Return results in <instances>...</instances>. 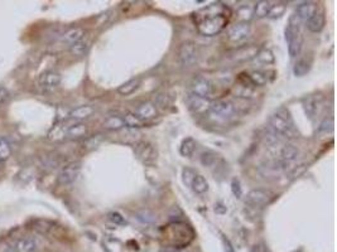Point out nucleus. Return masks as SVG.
Segmentation results:
<instances>
[{"instance_id":"obj_1","label":"nucleus","mask_w":337,"mask_h":252,"mask_svg":"<svg viewBox=\"0 0 337 252\" xmlns=\"http://www.w3.org/2000/svg\"><path fill=\"white\" fill-rule=\"evenodd\" d=\"M230 9L222 3H214L195 13V24L198 33L212 37L221 33L230 20Z\"/></svg>"},{"instance_id":"obj_2","label":"nucleus","mask_w":337,"mask_h":252,"mask_svg":"<svg viewBox=\"0 0 337 252\" xmlns=\"http://www.w3.org/2000/svg\"><path fill=\"white\" fill-rule=\"evenodd\" d=\"M269 126L278 136L293 140L298 137V130L296 127L291 113L285 107H279L269 118Z\"/></svg>"},{"instance_id":"obj_3","label":"nucleus","mask_w":337,"mask_h":252,"mask_svg":"<svg viewBox=\"0 0 337 252\" xmlns=\"http://www.w3.org/2000/svg\"><path fill=\"white\" fill-rule=\"evenodd\" d=\"M252 36V27L248 22H239L234 24L228 32V42L235 47L245 46V42Z\"/></svg>"},{"instance_id":"obj_4","label":"nucleus","mask_w":337,"mask_h":252,"mask_svg":"<svg viewBox=\"0 0 337 252\" xmlns=\"http://www.w3.org/2000/svg\"><path fill=\"white\" fill-rule=\"evenodd\" d=\"M275 194L269 189H253L245 197V202L253 207H263L274 199Z\"/></svg>"},{"instance_id":"obj_5","label":"nucleus","mask_w":337,"mask_h":252,"mask_svg":"<svg viewBox=\"0 0 337 252\" xmlns=\"http://www.w3.org/2000/svg\"><path fill=\"white\" fill-rule=\"evenodd\" d=\"M178 60L182 67H186V68L195 64L197 61V47H196L195 42L187 41L181 44L178 50Z\"/></svg>"},{"instance_id":"obj_6","label":"nucleus","mask_w":337,"mask_h":252,"mask_svg":"<svg viewBox=\"0 0 337 252\" xmlns=\"http://www.w3.org/2000/svg\"><path fill=\"white\" fill-rule=\"evenodd\" d=\"M191 91L192 95H195V96L210 99L212 96V93H214V86L206 77L197 76L192 80Z\"/></svg>"},{"instance_id":"obj_7","label":"nucleus","mask_w":337,"mask_h":252,"mask_svg":"<svg viewBox=\"0 0 337 252\" xmlns=\"http://www.w3.org/2000/svg\"><path fill=\"white\" fill-rule=\"evenodd\" d=\"M303 107L308 118L315 119L316 116L320 115L321 111H322V107H324V97L321 96V95H317V93L304 97Z\"/></svg>"},{"instance_id":"obj_8","label":"nucleus","mask_w":337,"mask_h":252,"mask_svg":"<svg viewBox=\"0 0 337 252\" xmlns=\"http://www.w3.org/2000/svg\"><path fill=\"white\" fill-rule=\"evenodd\" d=\"M80 172H81V164L77 162L70 163L66 164L61 169L60 174H58V183L62 186H69V184L74 183L79 177Z\"/></svg>"},{"instance_id":"obj_9","label":"nucleus","mask_w":337,"mask_h":252,"mask_svg":"<svg viewBox=\"0 0 337 252\" xmlns=\"http://www.w3.org/2000/svg\"><path fill=\"white\" fill-rule=\"evenodd\" d=\"M210 113L219 119H230L235 114V107L230 101H225V100H216L211 102L210 107Z\"/></svg>"},{"instance_id":"obj_10","label":"nucleus","mask_w":337,"mask_h":252,"mask_svg":"<svg viewBox=\"0 0 337 252\" xmlns=\"http://www.w3.org/2000/svg\"><path fill=\"white\" fill-rule=\"evenodd\" d=\"M61 74L55 71H47L38 78V86L44 92H52L60 86Z\"/></svg>"},{"instance_id":"obj_11","label":"nucleus","mask_w":337,"mask_h":252,"mask_svg":"<svg viewBox=\"0 0 337 252\" xmlns=\"http://www.w3.org/2000/svg\"><path fill=\"white\" fill-rule=\"evenodd\" d=\"M211 102L212 101L210 99H203V97L195 96V95H192L187 99L188 109L196 115H205V114L210 113Z\"/></svg>"},{"instance_id":"obj_12","label":"nucleus","mask_w":337,"mask_h":252,"mask_svg":"<svg viewBox=\"0 0 337 252\" xmlns=\"http://www.w3.org/2000/svg\"><path fill=\"white\" fill-rule=\"evenodd\" d=\"M135 153H137L138 158L146 164H153L157 159V151L153 148V145L146 141L137 144L135 146Z\"/></svg>"},{"instance_id":"obj_13","label":"nucleus","mask_w":337,"mask_h":252,"mask_svg":"<svg viewBox=\"0 0 337 252\" xmlns=\"http://www.w3.org/2000/svg\"><path fill=\"white\" fill-rule=\"evenodd\" d=\"M135 115L143 120L144 123L149 120H153L154 118H157L158 115V111H157V107L153 102L151 101H143L135 109Z\"/></svg>"},{"instance_id":"obj_14","label":"nucleus","mask_w":337,"mask_h":252,"mask_svg":"<svg viewBox=\"0 0 337 252\" xmlns=\"http://www.w3.org/2000/svg\"><path fill=\"white\" fill-rule=\"evenodd\" d=\"M259 48L256 46H242L233 53L231 60L234 62H247L256 57Z\"/></svg>"},{"instance_id":"obj_15","label":"nucleus","mask_w":337,"mask_h":252,"mask_svg":"<svg viewBox=\"0 0 337 252\" xmlns=\"http://www.w3.org/2000/svg\"><path fill=\"white\" fill-rule=\"evenodd\" d=\"M317 11L318 8L317 4H316L315 1H304V3L299 4L298 8H297L296 17L298 18L299 20L307 22V20H310Z\"/></svg>"},{"instance_id":"obj_16","label":"nucleus","mask_w":337,"mask_h":252,"mask_svg":"<svg viewBox=\"0 0 337 252\" xmlns=\"http://www.w3.org/2000/svg\"><path fill=\"white\" fill-rule=\"evenodd\" d=\"M298 155H299V150L297 146L292 145V144H285V145L280 149V160H279L280 168L284 169L285 165L294 162V160L298 158Z\"/></svg>"},{"instance_id":"obj_17","label":"nucleus","mask_w":337,"mask_h":252,"mask_svg":"<svg viewBox=\"0 0 337 252\" xmlns=\"http://www.w3.org/2000/svg\"><path fill=\"white\" fill-rule=\"evenodd\" d=\"M88 132L87 126L84 123H74L66 125V132H65V137L67 139H80V137L86 136Z\"/></svg>"},{"instance_id":"obj_18","label":"nucleus","mask_w":337,"mask_h":252,"mask_svg":"<svg viewBox=\"0 0 337 252\" xmlns=\"http://www.w3.org/2000/svg\"><path fill=\"white\" fill-rule=\"evenodd\" d=\"M38 244L32 237H23L14 245V252H37Z\"/></svg>"},{"instance_id":"obj_19","label":"nucleus","mask_w":337,"mask_h":252,"mask_svg":"<svg viewBox=\"0 0 337 252\" xmlns=\"http://www.w3.org/2000/svg\"><path fill=\"white\" fill-rule=\"evenodd\" d=\"M93 114V107L90 105H84V106H79L76 109H74L70 113V119L77 121V123H81L83 120L90 118Z\"/></svg>"},{"instance_id":"obj_20","label":"nucleus","mask_w":337,"mask_h":252,"mask_svg":"<svg viewBox=\"0 0 337 252\" xmlns=\"http://www.w3.org/2000/svg\"><path fill=\"white\" fill-rule=\"evenodd\" d=\"M84 37H85V30H84L83 28L76 27V28H71V29H69L67 32H65V34L62 36V41L65 42V43L72 46V44L81 41Z\"/></svg>"},{"instance_id":"obj_21","label":"nucleus","mask_w":337,"mask_h":252,"mask_svg":"<svg viewBox=\"0 0 337 252\" xmlns=\"http://www.w3.org/2000/svg\"><path fill=\"white\" fill-rule=\"evenodd\" d=\"M324 27H325V15L322 11H317L310 20H307V28L311 32H313V33L321 32V30L324 29Z\"/></svg>"},{"instance_id":"obj_22","label":"nucleus","mask_w":337,"mask_h":252,"mask_svg":"<svg viewBox=\"0 0 337 252\" xmlns=\"http://www.w3.org/2000/svg\"><path fill=\"white\" fill-rule=\"evenodd\" d=\"M102 126L106 130H120L125 126V124H124L123 116L110 115L105 119L104 123H102Z\"/></svg>"},{"instance_id":"obj_23","label":"nucleus","mask_w":337,"mask_h":252,"mask_svg":"<svg viewBox=\"0 0 337 252\" xmlns=\"http://www.w3.org/2000/svg\"><path fill=\"white\" fill-rule=\"evenodd\" d=\"M189 188H192V190L197 193V194H203V193H206L208 190V182L206 181L205 177L197 173L195 178H193V181H192Z\"/></svg>"},{"instance_id":"obj_24","label":"nucleus","mask_w":337,"mask_h":252,"mask_svg":"<svg viewBox=\"0 0 337 252\" xmlns=\"http://www.w3.org/2000/svg\"><path fill=\"white\" fill-rule=\"evenodd\" d=\"M247 76L250 85L256 86V87H261V86H265L268 83V76L264 72L253 71L249 74H247Z\"/></svg>"},{"instance_id":"obj_25","label":"nucleus","mask_w":337,"mask_h":252,"mask_svg":"<svg viewBox=\"0 0 337 252\" xmlns=\"http://www.w3.org/2000/svg\"><path fill=\"white\" fill-rule=\"evenodd\" d=\"M273 3L271 1H266V0H261V1H256L254 5V15L256 18H265L268 17L269 11H270Z\"/></svg>"},{"instance_id":"obj_26","label":"nucleus","mask_w":337,"mask_h":252,"mask_svg":"<svg viewBox=\"0 0 337 252\" xmlns=\"http://www.w3.org/2000/svg\"><path fill=\"white\" fill-rule=\"evenodd\" d=\"M139 86L140 81L138 78H134V80H130L128 82L123 83L121 86H119L118 92L120 93L121 96H129V95H132L133 92H135L139 88Z\"/></svg>"},{"instance_id":"obj_27","label":"nucleus","mask_w":337,"mask_h":252,"mask_svg":"<svg viewBox=\"0 0 337 252\" xmlns=\"http://www.w3.org/2000/svg\"><path fill=\"white\" fill-rule=\"evenodd\" d=\"M88 48H90V42L87 39L83 38L81 41H79L77 43L72 44L71 46V53L76 57H83L87 53Z\"/></svg>"},{"instance_id":"obj_28","label":"nucleus","mask_w":337,"mask_h":252,"mask_svg":"<svg viewBox=\"0 0 337 252\" xmlns=\"http://www.w3.org/2000/svg\"><path fill=\"white\" fill-rule=\"evenodd\" d=\"M256 60L263 64H273L275 62V57L269 48H259L256 53Z\"/></svg>"},{"instance_id":"obj_29","label":"nucleus","mask_w":337,"mask_h":252,"mask_svg":"<svg viewBox=\"0 0 337 252\" xmlns=\"http://www.w3.org/2000/svg\"><path fill=\"white\" fill-rule=\"evenodd\" d=\"M196 150V141L192 137H187L182 141L181 148H179V153L182 156H191Z\"/></svg>"},{"instance_id":"obj_30","label":"nucleus","mask_w":337,"mask_h":252,"mask_svg":"<svg viewBox=\"0 0 337 252\" xmlns=\"http://www.w3.org/2000/svg\"><path fill=\"white\" fill-rule=\"evenodd\" d=\"M124 119V124L128 127H132V129H135V127H143L144 126V121L140 120L134 113H126L125 115L123 116Z\"/></svg>"},{"instance_id":"obj_31","label":"nucleus","mask_w":337,"mask_h":252,"mask_svg":"<svg viewBox=\"0 0 337 252\" xmlns=\"http://www.w3.org/2000/svg\"><path fill=\"white\" fill-rule=\"evenodd\" d=\"M310 69H311V63L308 62L306 58H301V60L297 61V63L294 64L293 72L296 76L302 77V76H304V74H307L308 72H310Z\"/></svg>"},{"instance_id":"obj_32","label":"nucleus","mask_w":337,"mask_h":252,"mask_svg":"<svg viewBox=\"0 0 337 252\" xmlns=\"http://www.w3.org/2000/svg\"><path fill=\"white\" fill-rule=\"evenodd\" d=\"M302 48V36L296 37L292 39L291 42H288V51H289V56L292 58H296L299 55Z\"/></svg>"},{"instance_id":"obj_33","label":"nucleus","mask_w":337,"mask_h":252,"mask_svg":"<svg viewBox=\"0 0 337 252\" xmlns=\"http://www.w3.org/2000/svg\"><path fill=\"white\" fill-rule=\"evenodd\" d=\"M10 153L11 149L9 141L4 136H0V163L5 162L10 156Z\"/></svg>"},{"instance_id":"obj_34","label":"nucleus","mask_w":337,"mask_h":252,"mask_svg":"<svg viewBox=\"0 0 337 252\" xmlns=\"http://www.w3.org/2000/svg\"><path fill=\"white\" fill-rule=\"evenodd\" d=\"M200 160L201 163H202V165H205V167L207 168H211L214 167L215 163H216L217 155L215 153H212V151H203L200 156Z\"/></svg>"},{"instance_id":"obj_35","label":"nucleus","mask_w":337,"mask_h":252,"mask_svg":"<svg viewBox=\"0 0 337 252\" xmlns=\"http://www.w3.org/2000/svg\"><path fill=\"white\" fill-rule=\"evenodd\" d=\"M285 8H287L285 3H273V6H271L270 11L268 14V18L275 19V18L282 17L285 11Z\"/></svg>"},{"instance_id":"obj_36","label":"nucleus","mask_w":337,"mask_h":252,"mask_svg":"<svg viewBox=\"0 0 337 252\" xmlns=\"http://www.w3.org/2000/svg\"><path fill=\"white\" fill-rule=\"evenodd\" d=\"M334 118L329 116V118H325L324 121L320 124V127H318V132H330L334 130Z\"/></svg>"},{"instance_id":"obj_37","label":"nucleus","mask_w":337,"mask_h":252,"mask_svg":"<svg viewBox=\"0 0 337 252\" xmlns=\"http://www.w3.org/2000/svg\"><path fill=\"white\" fill-rule=\"evenodd\" d=\"M196 174H197V173L193 169H191V168H183V170H182V181H183V183L186 184V186L191 187V183L192 181H193V178H195Z\"/></svg>"},{"instance_id":"obj_38","label":"nucleus","mask_w":337,"mask_h":252,"mask_svg":"<svg viewBox=\"0 0 337 252\" xmlns=\"http://www.w3.org/2000/svg\"><path fill=\"white\" fill-rule=\"evenodd\" d=\"M107 217H109L110 221H111L112 223H115V225H125V219H124V217L121 216L119 212H110Z\"/></svg>"},{"instance_id":"obj_39","label":"nucleus","mask_w":337,"mask_h":252,"mask_svg":"<svg viewBox=\"0 0 337 252\" xmlns=\"http://www.w3.org/2000/svg\"><path fill=\"white\" fill-rule=\"evenodd\" d=\"M231 190H233L234 195L236 198H240L243 195V189L240 187V182L238 179H233V182H231Z\"/></svg>"},{"instance_id":"obj_40","label":"nucleus","mask_w":337,"mask_h":252,"mask_svg":"<svg viewBox=\"0 0 337 252\" xmlns=\"http://www.w3.org/2000/svg\"><path fill=\"white\" fill-rule=\"evenodd\" d=\"M9 97H10L9 91L5 87H0V104H4V102L8 101Z\"/></svg>"},{"instance_id":"obj_41","label":"nucleus","mask_w":337,"mask_h":252,"mask_svg":"<svg viewBox=\"0 0 337 252\" xmlns=\"http://www.w3.org/2000/svg\"><path fill=\"white\" fill-rule=\"evenodd\" d=\"M222 242H224V246H225V252H235V250H234L233 245H231V242L229 241L226 237H222Z\"/></svg>"},{"instance_id":"obj_42","label":"nucleus","mask_w":337,"mask_h":252,"mask_svg":"<svg viewBox=\"0 0 337 252\" xmlns=\"http://www.w3.org/2000/svg\"><path fill=\"white\" fill-rule=\"evenodd\" d=\"M250 252H268V249H266V246L264 244H258L253 247Z\"/></svg>"},{"instance_id":"obj_43","label":"nucleus","mask_w":337,"mask_h":252,"mask_svg":"<svg viewBox=\"0 0 337 252\" xmlns=\"http://www.w3.org/2000/svg\"><path fill=\"white\" fill-rule=\"evenodd\" d=\"M0 252H14V247L9 246L8 244L0 245Z\"/></svg>"},{"instance_id":"obj_44","label":"nucleus","mask_w":337,"mask_h":252,"mask_svg":"<svg viewBox=\"0 0 337 252\" xmlns=\"http://www.w3.org/2000/svg\"><path fill=\"white\" fill-rule=\"evenodd\" d=\"M170 252H184V251H178V250H177V251H174V250H173V251H170Z\"/></svg>"}]
</instances>
